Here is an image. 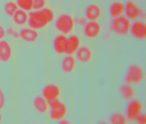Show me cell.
I'll return each instance as SVG.
<instances>
[{
    "instance_id": "10",
    "label": "cell",
    "mask_w": 146,
    "mask_h": 124,
    "mask_svg": "<svg viewBox=\"0 0 146 124\" xmlns=\"http://www.w3.org/2000/svg\"><path fill=\"white\" fill-rule=\"evenodd\" d=\"M60 94V87L55 84L46 85L42 90V96L47 101L49 105L58 99Z\"/></svg>"
},
{
    "instance_id": "21",
    "label": "cell",
    "mask_w": 146,
    "mask_h": 124,
    "mask_svg": "<svg viewBox=\"0 0 146 124\" xmlns=\"http://www.w3.org/2000/svg\"><path fill=\"white\" fill-rule=\"evenodd\" d=\"M12 17L14 23L21 26L27 23L29 19V14L26 11L19 9Z\"/></svg>"
},
{
    "instance_id": "3",
    "label": "cell",
    "mask_w": 146,
    "mask_h": 124,
    "mask_svg": "<svg viewBox=\"0 0 146 124\" xmlns=\"http://www.w3.org/2000/svg\"><path fill=\"white\" fill-rule=\"evenodd\" d=\"M145 78V73L143 68L138 64H133L128 67L125 76V81L129 84H139Z\"/></svg>"
},
{
    "instance_id": "7",
    "label": "cell",
    "mask_w": 146,
    "mask_h": 124,
    "mask_svg": "<svg viewBox=\"0 0 146 124\" xmlns=\"http://www.w3.org/2000/svg\"><path fill=\"white\" fill-rule=\"evenodd\" d=\"M143 105L139 99H133L129 101L126 107V117L130 121H135L137 116L142 113Z\"/></svg>"
},
{
    "instance_id": "22",
    "label": "cell",
    "mask_w": 146,
    "mask_h": 124,
    "mask_svg": "<svg viewBox=\"0 0 146 124\" xmlns=\"http://www.w3.org/2000/svg\"><path fill=\"white\" fill-rule=\"evenodd\" d=\"M111 124H124L127 123V119L125 114L121 112H115L112 114L110 117Z\"/></svg>"
},
{
    "instance_id": "30",
    "label": "cell",
    "mask_w": 146,
    "mask_h": 124,
    "mask_svg": "<svg viewBox=\"0 0 146 124\" xmlns=\"http://www.w3.org/2000/svg\"><path fill=\"white\" fill-rule=\"evenodd\" d=\"M86 20L87 19L86 18H78L75 20V22H77V23L79 24V25L84 26V24L87 22Z\"/></svg>"
},
{
    "instance_id": "26",
    "label": "cell",
    "mask_w": 146,
    "mask_h": 124,
    "mask_svg": "<svg viewBox=\"0 0 146 124\" xmlns=\"http://www.w3.org/2000/svg\"><path fill=\"white\" fill-rule=\"evenodd\" d=\"M6 34L13 39H18L20 38V32L13 27H8L6 29Z\"/></svg>"
},
{
    "instance_id": "32",
    "label": "cell",
    "mask_w": 146,
    "mask_h": 124,
    "mask_svg": "<svg viewBox=\"0 0 146 124\" xmlns=\"http://www.w3.org/2000/svg\"><path fill=\"white\" fill-rule=\"evenodd\" d=\"M3 119H4V118H3V115L0 113V123L3 121Z\"/></svg>"
},
{
    "instance_id": "25",
    "label": "cell",
    "mask_w": 146,
    "mask_h": 124,
    "mask_svg": "<svg viewBox=\"0 0 146 124\" xmlns=\"http://www.w3.org/2000/svg\"><path fill=\"white\" fill-rule=\"evenodd\" d=\"M46 4V0H33V9L35 11L42 9L45 7Z\"/></svg>"
},
{
    "instance_id": "11",
    "label": "cell",
    "mask_w": 146,
    "mask_h": 124,
    "mask_svg": "<svg viewBox=\"0 0 146 124\" xmlns=\"http://www.w3.org/2000/svg\"><path fill=\"white\" fill-rule=\"evenodd\" d=\"M52 48L56 53L59 54H67L68 38L65 35H58L52 40Z\"/></svg>"
},
{
    "instance_id": "18",
    "label": "cell",
    "mask_w": 146,
    "mask_h": 124,
    "mask_svg": "<svg viewBox=\"0 0 146 124\" xmlns=\"http://www.w3.org/2000/svg\"><path fill=\"white\" fill-rule=\"evenodd\" d=\"M125 4L120 1L113 2L110 6L109 13L112 18L123 16L125 12Z\"/></svg>"
},
{
    "instance_id": "19",
    "label": "cell",
    "mask_w": 146,
    "mask_h": 124,
    "mask_svg": "<svg viewBox=\"0 0 146 124\" xmlns=\"http://www.w3.org/2000/svg\"><path fill=\"white\" fill-rule=\"evenodd\" d=\"M80 39L76 35L72 34L68 38V49L67 54L73 55L80 47ZM66 54V55H67Z\"/></svg>"
},
{
    "instance_id": "33",
    "label": "cell",
    "mask_w": 146,
    "mask_h": 124,
    "mask_svg": "<svg viewBox=\"0 0 146 124\" xmlns=\"http://www.w3.org/2000/svg\"><path fill=\"white\" fill-rule=\"evenodd\" d=\"M139 1H141V0H139Z\"/></svg>"
},
{
    "instance_id": "12",
    "label": "cell",
    "mask_w": 146,
    "mask_h": 124,
    "mask_svg": "<svg viewBox=\"0 0 146 124\" xmlns=\"http://www.w3.org/2000/svg\"><path fill=\"white\" fill-rule=\"evenodd\" d=\"M102 7L95 3L89 4L85 9V17L89 21H98L102 17Z\"/></svg>"
},
{
    "instance_id": "2",
    "label": "cell",
    "mask_w": 146,
    "mask_h": 124,
    "mask_svg": "<svg viewBox=\"0 0 146 124\" xmlns=\"http://www.w3.org/2000/svg\"><path fill=\"white\" fill-rule=\"evenodd\" d=\"M131 24L130 20L125 16H120L112 19L110 23V30L117 36L127 37L130 34Z\"/></svg>"
},
{
    "instance_id": "17",
    "label": "cell",
    "mask_w": 146,
    "mask_h": 124,
    "mask_svg": "<svg viewBox=\"0 0 146 124\" xmlns=\"http://www.w3.org/2000/svg\"><path fill=\"white\" fill-rule=\"evenodd\" d=\"M76 58L72 55L67 54L61 61V69L65 74L73 72L76 68Z\"/></svg>"
},
{
    "instance_id": "31",
    "label": "cell",
    "mask_w": 146,
    "mask_h": 124,
    "mask_svg": "<svg viewBox=\"0 0 146 124\" xmlns=\"http://www.w3.org/2000/svg\"><path fill=\"white\" fill-rule=\"evenodd\" d=\"M60 124H69L70 123V121H68L67 120H66V119H63L62 120H61V121H60Z\"/></svg>"
},
{
    "instance_id": "6",
    "label": "cell",
    "mask_w": 146,
    "mask_h": 124,
    "mask_svg": "<svg viewBox=\"0 0 146 124\" xmlns=\"http://www.w3.org/2000/svg\"><path fill=\"white\" fill-rule=\"evenodd\" d=\"M50 117L55 121H60L64 119L68 113V107L65 103L57 99L50 103Z\"/></svg>"
},
{
    "instance_id": "5",
    "label": "cell",
    "mask_w": 146,
    "mask_h": 124,
    "mask_svg": "<svg viewBox=\"0 0 146 124\" xmlns=\"http://www.w3.org/2000/svg\"><path fill=\"white\" fill-rule=\"evenodd\" d=\"M125 16L130 20H136L143 17L145 13L143 9L134 0H128L125 4Z\"/></svg>"
},
{
    "instance_id": "27",
    "label": "cell",
    "mask_w": 146,
    "mask_h": 124,
    "mask_svg": "<svg viewBox=\"0 0 146 124\" xmlns=\"http://www.w3.org/2000/svg\"><path fill=\"white\" fill-rule=\"evenodd\" d=\"M6 106V96L4 91L0 87V111H2Z\"/></svg>"
},
{
    "instance_id": "29",
    "label": "cell",
    "mask_w": 146,
    "mask_h": 124,
    "mask_svg": "<svg viewBox=\"0 0 146 124\" xmlns=\"http://www.w3.org/2000/svg\"><path fill=\"white\" fill-rule=\"evenodd\" d=\"M6 35V29L2 24L0 23V40H4Z\"/></svg>"
},
{
    "instance_id": "13",
    "label": "cell",
    "mask_w": 146,
    "mask_h": 124,
    "mask_svg": "<svg viewBox=\"0 0 146 124\" xmlns=\"http://www.w3.org/2000/svg\"><path fill=\"white\" fill-rule=\"evenodd\" d=\"M13 56V49L11 44L5 40H0V61L7 63Z\"/></svg>"
},
{
    "instance_id": "8",
    "label": "cell",
    "mask_w": 146,
    "mask_h": 124,
    "mask_svg": "<svg viewBox=\"0 0 146 124\" xmlns=\"http://www.w3.org/2000/svg\"><path fill=\"white\" fill-rule=\"evenodd\" d=\"M102 26L98 21H87L84 26V33L85 36L91 40L95 39L102 34Z\"/></svg>"
},
{
    "instance_id": "24",
    "label": "cell",
    "mask_w": 146,
    "mask_h": 124,
    "mask_svg": "<svg viewBox=\"0 0 146 124\" xmlns=\"http://www.w3.org/2000/svg\"><path fill=\"white\" fill-rule=\"evenodd\" d=\"M16 3L19 8L24 11H29L33 9V0H17Z\"/></svg>"
},
{
    "instance_id": "16",
    "label": "cell",
    "mask_w": 146,
    "mask_h": 124,
    "mask_svg": "<svg viewBox=\"0 0 146 124\" xmlns=\"http://www.w3.org/2000/svg\"><path fill=\"white\" fill-rule=\"evenodd\" d=\"M33 105L35 111L40 114L46 113L49 110V104L42 96H37L35 98Z\"/></svg>"
},
{
    "instance_id": "1",
    "label": "cell",
    "mask_w": 146,
    "mask_h": 124,
    "mask_svg": "<svg viewBox=\"0 0 146 124\" xmlns=\"http://www.w3.org/2000/svg\"><path fill=\"white\" fill-rule=\"evenodd\" d=\"M54 19V11L50 8L45 7L40 10L30 12L27 23L29 27L34 29H43L51 23Z\"/></svg>"
},
{
    "instance_id": "28",
    "label": "cell",
    "mask_w": 146,
    "mask_h": 124,
    "mask_svg": "<svg viewBox=\"0 0 146 124\" xmlns=\"http://www.w3.org/2000/svg\"><path fill=\"white\" fill-rule=\"evenodd\" d=\"M146 114L141 113L136 117L135 121L138 124H146Z\"/></svg>"
},
{
    "instance_id": "20",
    "label": "cell",
    "mask_w": 146,
    "mask_h": 124,
    "mask_svg": "<svg viewBox=\"0 0 146 124\" xmlns=\"http://www.w3.org/2000/svg\"><path fill=\"white\" fill-rule=\"evenodd\" d=\"M119 92L121 97L125 101H130L133 99L136 95L135 90L133 86L127 83L120 86Z\"/></svg>"
},
{
    "instance_id": "4",
    "label": "cell",
    "mask_w": 146,
    "mask_h": 124,
    "mask_svg": "<svg viewBox=\"0 0 146 124\" xmlns=\"http://www.w3.org/2000/svg\"><path fill=\"white\" fill-rule=\"evenodd\" d=\"M75 24V20L68 13H62L55 20L56 29L62 34H70L73 31Z\"/></svg>"
},
{
    "instance_id": "9",
    "label": "cell",
    "mask_w": 146,
    "mask_h": 124,
    "mask_svg": "<svg viewBox=\"0 0 146 124\" xmlns=\"http://www.w3.org/2000/svg\"><path fill=\"white\" fill-rule=\"evenodd\" d=\"M130 34L136 40H145L146 37V22L141 19L133 21L131 24Z\"/></svg>"
},
{
    "instance_id": "23",
    "label": "cell",
    "mask_w": 146,
    "mask_h": 124,
    "mask_svg": "<svg viewBox=\"0 0 146 124\" xmlns=\"http://www.w3.org/2000/svg\"><path fill=\"white\" fill-rule=\"evenodd\" d=\"M19 9V7L17 4L13 1H9L5 3L4 10L6 15L9 17H13L16 11Z\"/></svg>"
},
{
    "instance_id": "14",
    "label": "cell",
    "mask_w": 146,
    "mask_h": 124,
    "mask_svg": "<svg viewBox=\"0 0 146 124\" xmlns=\"http://www.w3.org/2000/svg\"><path fill=\"white\" fill-rule=\"evenodd\" d=\"M19 32L20 38L25 42L34 43L38 40L39 37V34L37 30L30 27L23 28Z\"/></svg>"
},
{
    "instance_id": "15",
    "label": "cell",
    "mask_w": 146,
    "mask_h": 124,
    "mask_svg": "<svg viewBox=\"0 0 146 124\" xmlns=\"http://www.w3.org/2000/svg\"><path fill=\"white\" fill-rule=\"evenodd\" d=\"M76 53V58L81 63H89L92 60L93 54L91 49L88 46L80 47Z\"/></svg>"
}]
</instances>
